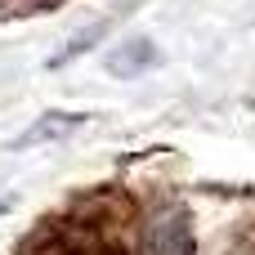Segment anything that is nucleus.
<instances>
[{
	"label": "nucleus",
	"mask_w": 255,
	"mask_h": 255,
	"mask_svg": "<svg viewBox=\"0 0 255 255\" xmlns=\"http://www.w3.org/2000/svg\"><path fill=\"white\" fill-rule=\"evenodd\" d=\"M143 255H193V220L184 206H157L143 224Z\"/></svg>",
	"instance_id": "f03ea898"
},
{
	"label": "nucleus",
	"mask_w": 255,
	"mask_h": 255,
	"mask_svg": "<svg viewBox=\"0 0 255 255\" xmlns=\"http://www.w3.org/2000/svg\"><path fill=\"white\" fill-rule=\"evenodd\" d=\"M148 63H157V49H152L148 40H126V45H121V54H112V63H108V67H112L117 76H130V72H143Z\"/></svg>",
	"instance_id": "7ed1b4c3"
},
{
	"label": "nucleus",
	"mask_w": 255,
	"mask_h": 255,
	"mask_svg": "<svg viewBox=\"0 0 255 255\" xmlns=\"http://www.w3.org/2000/svg\"><path fill=\"white\" fill-rule=\"evenodd\" d=\"M22 255H121L117 242L99 229V224H81V220H63L54 229H40Z\"/></svg>",
	"instance_id": "f257e3e1"
}]
</instances>
